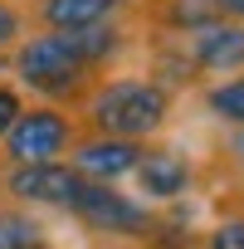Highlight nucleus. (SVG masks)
<instances>
[{
  "label": "nucleus",
  "instance_id": "ddd939ff",
  "mask_svg": "<svg viewBox=\"0 0 244 249\" xmlns=\"http://www.w3.org/2000/svg\"><path fill=\"white\" fill-rule=\"evenodd\" d=\"M25 39V10L15 0H0V49H15Z\"/></svg>",
  "mask_w": 244,
  "mask_h": 249
},
{
  "label": "nucleus",
  "instance_id": "f3484780",
  "mask_svg": "<svg viewBox=\"0 0 244 249\" xmlns=\"http://www.w3.org/2000/svg\"><path fill=\"white\" fill-rule=\"evenodd\" d=\"M35 5H39V0H35Z\"/></svg>",
  "mask_w": 244,
  "mask_h": 249
},
{
  "label": "nucleus",
  "instance_id": "f257e3e1",
  "mask_svg": "<svg viewBox=\"0 0 244 249\" xmlns=\"http://www.w3.org/2000/svg\"><path fill=\"white\" fill-rule=\"evenodd\" d=\"M127 49V30L117 20L112 25H93V30H73V35H25L10 54V69L25 88L44 93L54 107L64 103H83L98 88V73Z\"/></svg>",
  "mask_w": 244,
  "mask_h": 249
},
{
  "label": "nucleus",
  "instance_id": "2eb2a0df",
  "mask_svg": "<svg viewBox=\"0 0 244 249\" xmlns=\"http://www.w3.org/2000/svg\"><path fill=\"white\" fill-rule=\"evenodd\" d=\"M210 10H215L220 20H239V25H244V0H210Z\"/></svg>",
  "mask_w": 244,
  "mask_h": 249
},
{
  "label": "nucleus",
  "instance_id": "6e6552de",
  "mask_svg": "<svg viewBox=\"0 0 244 249\" xmlns=\"http://www.w3.org/2000/svg\"><path fill=\"white\" fill-rule=\"evenodd\" d=\"M142 152H147V142H122V137H93V132H83L78 147L69 152V161L83 171V181L117 186L122 176H132V171H137Z\"/></svg>",
  "mask_w": 244,
  "mask_h": 249
},
{
  "label": "nucleus",
  "instance_id": "7ed1b4c3",
  "mask_svg": "<svg viewBox=\"0 0 244 249\" xmlns=\"http://www.w3.org/2000/svg\"><path fill=\"white\" fill-rule=\"evenodd\" d=\"M78 117H69V107L54 103H35L15 117L10 137L0 142L5 166H44V161H69V152L78 147Z\"/></svg>",
  "mask_w": 244,
  "mask_h": 249
},
{
  "label": "nucleus",
  "instance_id": "39448f33",
  "mask_svg": "<svg viewBox=\"0 0 244 249\" xmlns=\"http://www.w3.org/2000/svg\"><path fill=\"white\" fill-rule=\"evenodd\" d=\"M83 171L73 161H44V166H5L0 171V196L15 205H44V210H73L83 196Z\"/></svg>",
  "mask_w": 244,
  "mask_h": 249
},
{
  "label": "nucleus",
  "instance_id": "20e7f679",
  "mask_svg": "<svg viewBox=\"0 0 244 249\" xmlns=\"http://www.w3.org/2000/svg\"><path fill=\"white\" fill-rule=\"evenodd\" d=\"M69 215H73L83 230H93V234L127 239V244H147V239L157 234V225H161V210H157V205L132 200V196H122L117 186H103V181H88Z\"/></svg>",
  "mask_w": 244,
  "mask_h": 249
},
{
  "label": "nucleus",
  "instance_id": "9d476101",
  "mask_svg": "<svg viewBox=\"0 0 244 249\" xmlns=\"http://www.w3.org/2000/svg\"><path fill=\"white\" fill-rule=\"evenodd\" d=\"M195 103H200V112H205L210 122L244 132V73H229V78L200 83V88H195Z\"/></svg>",
  "mask_w": 244,
  "mask_h": 249
},
{
  "label": "nucleus",
  "instance_id": "f8f14e48",
  "mask_svg": "<svg viewBox=\"0 0 244 249\" xmlns=\"http://www.w3.org/2000/svg\"><path fill=\"white\" fill-rule=\"evenodd\" d=\"M200 249H244V210L225 205V215L200 234Z\"/></svg>",
  "mask_w": 244,
  "mask_h": 249
},
{
  "label": "nucleus",
  "instance_id": "1a4fd4ad",
  "mask_svg": "<svg viewBox=\"0 0 244 249\" xmlns=\"http://www.w3.org/2000/svg\"><path fill=\"white\" fill-rule=\"evenodd\" d=\"M127 5H137V0H39L35 20H39V30L73 35V30H93V25H112Z\"/></svg>",
  "mask_w": 244,
  "mask_h": 249
},
{
  "label": "nucleus",
  "instance_id": "f03ea898",
  "mask_svg": "<svg viewBox=\"0 0 244 249\" xmlns=\"http://www.w3.org/2000/svg\"><path fill=\"white\" fill-rule=\"evenodd\" d=\"M176 112V93L161 88L147 73L98 78V88L83 98V122L93 137H122V142H152Z\"/></svg>",
  "mask_w": 244,
  "mask_h": 249
},
{
  "label": "nucleus",
  "instance_id": "9b49d317",
  "mask_svg": "<svg viewBox=\"0 0 244 249\" xmlns=\"http://www.w3.org/2000/svg\"><path fill=\"white\" fill-rule=\"evenodd\" d=\"M0 249H54V234L30 205L0 196Z\"/></svg>",
  "mask_w": 244,
  "mask_h": 249
},
{
  "label": "nucleus",
  "instance_id": "0eeeda50",
  "mask_svg": "<svg viewBox=\"0 0 244 249\" xmlns=\"http://www.w3.org/2000/svg\"><path fill=\"white\" fill-rule=\"evenodd\" d=\"M132 176H137V191L152 205H176L195 186V161L186 152H176V147H152L147 142V152H142V161H137Z\"/></svg>",
  "mask_w": 244,
  "mask_h": 249
},
{
  "label": "nucleus",
  "instance_id": "4468645a",
  "mask_svg": "<svg viewBox=\"0 0 244 249\" xmlns=\"http://www.w3.org/2000/svg\"><path fill=\"white\" fill-rule=\"evenodd\" d=\"M25 112V98H20V88L15 83H0V142L10 137V127H15V117Z\"/></svg>",
  "mask_w": 244,
  "mask_h": 249
},
{
  "label": "nucleus",
  "instance_id": "423d86ee",
  "mask_svg": "<svg viewBox=\"0 0 244 249\" xmlns=\"http://www.w3.org/2000/svg\"><path fill=\"white\" fill-rule=\"evenodd\" d=\"M181 54L195 73V83H215L229 73H244V25L239 20H210L195 35H176Z\"/></svg>",
  "mask_w": 244,
  "mask_h": 249
},
{
  "label": "nucleus",
  "instance_id": "dca6fc26",
  "mask_svg": "<svg viewBox=\"0 0 244 249\" xmlns=\"http://www.w3.org/2000/svg\"><path fill=\"white\" fill-rule=\"evenodd\" d=\"M229 205H234V210H244V196H239V200H229Z\"/></svg>",
  "mask_w": 244,
  "mask_h": 249
}]
</instances>
